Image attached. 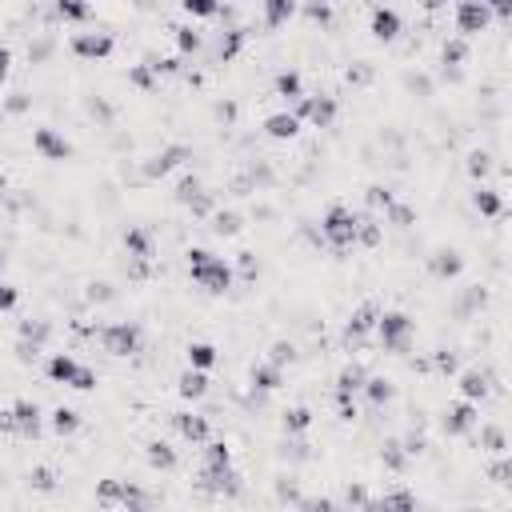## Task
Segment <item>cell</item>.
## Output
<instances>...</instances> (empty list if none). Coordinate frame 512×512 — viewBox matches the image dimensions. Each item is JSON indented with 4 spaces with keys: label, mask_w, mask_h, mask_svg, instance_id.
Returning <instances> with one entry per match:
<instances>
[{
    "label": "cell",
    "mask_w": 512,
    "mask_h": 512,
    "mask_svg": "<svg viewBox=\"0 0 512 512\" xmlns=\"http://www.w3.org/2000/svg\"><path fill=\"white\" fill-rule=\"evenodd\" d=\"M180 260H184V276L188 284L208 296V300H228L236 292V272H232V256H220L216 248L208 244H184L180 248Z\"/></svg>",
    "instance_id": "6da1fadb"
},
{
    "label": "cell",
    "mask_w": 512,
    "mask_h": 512,
    "mask_svg": "<svg viewBox=\"0 0 512 512\" xmlns=\"http://www.w3.org/2000/svg\"><path fill=\"white\" fill-rule=\"evenodd\" d=\"M40 372H44V384L48 388H68V392H80V396H96L104 388V372L88 360H80L76 352L68 348H56L40 360Z\"/></svg>",
    "instance_id": "7a4b0ae2"
},
{
    "label": "cell",
    "mask_w": 512,
    "mask_h": 512,
    "mask_svg": "<svg viewBox=\"0 0 512 512\" xmlns=\"http://www.w3.org/2000/svg\"><path fill=\"white\" fill-rule=\"evenodd\" d=\"M96 348L108 356V360H140L144 348H148V328L132 316H116V320H100L96 328Z\"/></svg>",
    "instance_id": "3957f363"
},
{
    "label": "cell",
    "mask_w": 512,
    "mask_h": 512,
    "mask_svg": "<svg viewBox=\"0 0 512 512\" xmlns=\"http://www.w3.org/2000/svg\"><path fill=\"white\" fill-rule=\"evenodd\" d=\"M356 212H360V208H352L344 196H336V200H328V204L320 208V216H316V228H320L324 248H328L332 256H340V260H348V252H356Z\"/></svg>",
    "instance_id": "277c9868"
},
{
    "label": "cell",
    "mask_w": 512,
    "mask_h": 512,
    "mask_svg": "<svg viewBox=\"0 0 512 512\" xmlns=\"http://www.w3.org/2000/svg\"><path fill=\"white\" fill-rule=\"evenodd\" d=\"M416 316L408 308H380L376 316V328H372V344L380 356H392V360H404L412 348H416Z\"/></svg>",
    "instance_id": "5b68a950"
},
{
    "label": "cell",
    "mask_w": 512,
    "mask_h": 512,
    "mask_svg": "<svg viewBox=\"0 0 512 512\" xmlns=\"http://www.w3.org/2000/svg\"><path fill=\"white\" fill-rule=\"evenodd\" d=\"M196 156H200V152H196L192 140H164L160 148H152V152L140 156L136 172H140V180H144L148 188H156V184H164L168 176H176L180 168L196 164Z\"/></svg>",
    "instance_id": "8992f818"
},
{
    "label": "cell",
    "mask_w": 512,
    "mask_h": 512,
    "mask_svg": "<svg viewBox=\"0 0 512 512\" xmlns=\"http://www.w3.org/2000/svg\"><path fill=\"white\" fill-rule=\"evenodd\" d=\"M212 36H216L212 48H204V56H200L204 68H208V76L220 72V68H228V64H236V60H244L248 48H252V40L260 32H256V24H220Z\"/></svg>",
    "instance_id": "52a82bcc"
},
{
    "label": "cell",
    "mask_w": 512,
    "mask_h": 512,
    "mask_svg": "<svg viewBox=\"0 0 512 512\" xmlns=\"http://www.w3.org/2000/svg\"><path fill=\"white\" fill-rule=\"evenodd\" d=\"M364 24H368V40L376 48H396L404 40V32H408V20H404L400 4H392V0L368 4L364 8Z\"/></svg>",
    "instance_id": "ba28073f"
},
{
    "label": "cell",
    "mask_w": 512,
    "mask_h": 512,
    "mask_svg": "<svg viewBox=\"0 0 512 512\" xmlns=\"http://www.w3.org/2000/svg\"><path fill=\"white\" fill-rule=\"evenodd\" d=\"M64 48H68L80 64H104V60H112V56L120 52V40H116L108 28H100V24H88V28L68 32Z\"/></svg>",
    "instance_id": "9c48e42d"
},
{
    "label": "cell",
    "mask_w": 512,
    "mask_h": 512,
    "mask_svg": "<svg viewBox=\"0 0 512 512\" xmlns=\"http://www.w3.org/2000/svg\"><path fill=\"white\" fill-rule=\"evenodd\" d=\"M420 268H424V276H428L432 284H452V280H460V276L468 272V252H464L460 244L436 240V244L424 248Z\"/></svg>",
    "instance_id": "30bf717a"
},
{
    "label": "cell",
    "mask_w": 512,
    "mask_h": 512,
    "mask_svg": "<svg viewBox=\"0 0 512 512\" xmlns=\"http://www.w3.org/2000/svg\"><path fill=\"white\" fill-rule=\"evenodd\" d=\"M292 112L300 116V124H304V128L332 132V128L340 124V116H344V100H340V96H332V92H304V96L292 104Z\"/></svg>",
    "instance_id": "8fae6325"
},
{
    "label": "cell",
    "mask_w": 512,
    "mask_h": 512,
    "mask_svg": "<svg viewBox=\"0 0 512 512\" xmlns=\"http://www.w3.org/2000/svg\"><path fill=\"white\" fill-rule=\"evenodd\" d=\"M28 144H32V156L44 160V164H72L76 152H80L76 140L64 128H56V124H32Z\"/></svg>",
    "instance_id": "7c38bea8"
},
{
    "label": "cell",
    "mask_w": 512,
    "mask_h": 512,
    "mask_svg": "<svg viewBox=\"0 0 512 512\" xmlns=\"http://www.w3.org/2000/svg\"><path fill=\"white\" fill-rule=\"evenodd\" d=\"M460 176H464L468 184H484V180H492V176H496V184H500V188H508L512 168H508V160H496V152H492V148L472 144V148H464V156H460Z\"/></svg>",
    "instance_id": "4fadbf2b"
},
{
    "label": "cell",
    "mask_w": 512,
    "mask_h": 512,
    "mask_svg": "<svg viewBox=\"0 0 512 512\" xmlns=\"http://www.w3.org/2000/svg\"><path fill=\"white\" fill-rule=\"evenodd\" d=\"M168 428H172V436H176L180 444H188V448H200L208 436H216V420H212L204 408H196V404L172 408V412H168Z\"/></svg>",
    "instance_id": "5bb4252c"
},
{
    "label": "cell",
    "mask_w": 512,
    "mask_h": 512,
    "mask_svg": "<svg viewBox=\"0 0 512 512\" xmlns=\"http://www.w3.org/2000/svg\"><path fill=\"white\" fill-rule=\"evenodd\" d=\"M476 420H480V404H472L464 396H456V400H448V404L436 408V428H440L444 440H468L472 428H476Z\"/></svg>",
    "instance_id": "9a60e30c"
},
{
    "label": "cell",
    "mask_w": 512,
    "mask_h": 512,
    "mask_svg": "<svg viewBox=\"0 0 512 512\" xmlns=\"http://www.w3.org/2000/svg\"><path fill=\"white\" fill-rule=\"evenodd\" d=\"M464 204H468L472 216L484 220V224H496V220L508 216V192H504L500 184H492V180L468 184V188H464Z\"/></svg>",
    "instance_id": "2e32d148"
},
{
    "label": "cell",
    "mask_w": 512,
    "mask_h": 512,
    "mask_svg": "<svg viewBox=\"0 0 512 512\" xmlns=\"http://www.w3.org/2000/svg\"><path fill=\"white\" fill-rule=\"evenodd\" d=\"M8 412H12L16 440L36 448V444L44 440V404H40L36 396H12V400H8Z\"/></svg>",
    "instance_id": "e0dca14e"
},
{
    "label": "cell",
    "mask_w": 512,
    "mask_h": 512,
    "mask_svg": "<svg viewBox=\"0 0 512 512\" xmlns=\"http://www.w3.org/2000/svg\"><path fill=\"white\" fill-rule=\"evenodd\" d=\"M140 468L152 476H172L180 472V448L176 440H168L164 432H152L140 440Z\"/></svg>",
    "instance_id": "ac0fdd59"
},
{
    "label": "cell",
    "mask_w": 512,
    "mask_h": 512,
    "mask_svg": "<svg viewBox=\"0 0 512 512\" xmlns=\"http://www.w3.org/2000/svg\"><path fill=\"white\" fill-rule=\"evenodd\" d=\"M116 244H120V252L132 256V260H156V264H160V236H156V228L144 224V220L124 224L120 236H116ZM164 276H168V272H164ZM168 284H172V280H168Z\"/></svg>",
    "instance_id": "d6986e66"
},
{
    "label": "cell",
    "mask_w": 512,
    "mask_h": 512,
    "mask_svg": "<svg viewBox=\"0 0 512 512\" xmlns=\"http://www.w3.org/2000/svg\"><path fill=\"white\" fill-rule=\"evenodd\" d=\"M256 128H260V136H264L268 144H276V148L300 144V136H304V124H300V116H296L292 108H272V112H264Z\"/></svg>",
    "instance_id": "ffe728a7"
},
{
    "label": "cell",
    "mask_w": 512,
    "mask_h": 512,
    "mask_svg": "<svg viewBox=\"0 0 512 512\" xmlns=\"http://www.w3.org/2000/svg\"><path fill=\"white\" fill-rule=\"evenodd\" d=\"M452 8V28H456V36H464V40H480L484 32H492V12L484 8V0H452L448 4Z\"/></svg>",
    "instance_id": "44dd1931"
},
{
    "label": "cell",
    "mask_w": 512,
    "mask_h": 512,
    "mask_svg": "<svg viewBox=\"0 0 512 512\" xmlns=\"http://www.w3.org/2000/svg\"><path fill=\"white\" fill-rule=\"evenodd\" d=\"M244 388L248 392H264V396H280L288 388V368L256 356V360L244 364Z\"/></svg>",
    "instance_id": "7402d4cb"
},
{
    "label": "cell",
    "mask_w": 512,
    "mask_h": 512,
    "mask_svg": "<svg viewBox=\"0 0 512 512\" xmlns=\"http://www.w3.org/2000/svg\"><path fill=\"white\" fill-rule=\"evenodd\" d=\"M304 92H308V80H304V68L300 64H280L268 76V100H276L280 108H292Z\"/></svg>",
    "instance_id": "603a6c76"
},
{
    "label": "cell",
    "mask_w": 512,
    "mask_h": 512,
    "mask_svg": "<svg viewBox=\"0 0 512 512\" xmlns=\"http://www.w3.org/2000/svg\"><path fill=\"white\" fill-rule=\"evenodd\" d=\"M44 428H48L60 444L80 440V436H84V428H88V412H84V408H76V404H52V408L44 412Z\"/></svg>",
    "instance_id": "cb8c5ba5"
},
{
    "label": "cell",
    "mask_w": 512,
    "mask_h": 512,
    "mask_svg": "<svg viewBox=\"0 0 512 512\" xmlns=\"http://www.w3.org/2000/svg\"><path fill=\"white\" fill-rule=\"evenodd\" d=\"M168 44H172L176 56H184V60H200L204 48H208V28H200V24L184 20V16H176L172 28H168Z\"/></svg>",
    "instance_id": "d4e9b609"
},
{
    "label": "cell",
    "mask_w": 512,
    "mask_h": 512,
    "mask_svg": "<svg viewBox=\"0 0 512 512\" xmlns=\"http://www.w3.org/2000/svg\"><path fill=\"white\" fill-rule=\"evenodd\" d=\"M376 464L384 468V476H408L412 472V456H408V448L400 444V432H380L376 436Z\"/></svg>",
    "instance_id": "484cf974"
},
{
    "label": "cell",
    "mask_w": 512,
    "mask_h": 512,
    "mask_svg": "<svg viewBox=\"0 0 512 512\" xmlns=\"http://www.w3.org/2000/svg\"><path fill=\"white\" fill-rule=\"evenodd\" d=\"M212 372H200V368H180L176 376H172V396L180 400V404H204L208 396H212Z\"/></svg>",
    "instance_id": "4316f807"
},
{
    "label": "cell",
    "mask_w": 512,
    "mask_h": 512,
    "mask_svg": "<svg viewBox=\"0 0 512 512\" xmlns=\"http://www.w3.org/2000/svg\"><path fill=\"white\" fill-rule=\"evenodd\" d=\"M360 400H364V408H372V412H388V408L400 400V380H396L392 372H368V380H364V388H360Z\"/></svg>",
    "instance_id": "83f0119b"
},
{
    "label": "cell",
    "mask_w": 512,
    "mask_h": 512,
    "mask_svg": "<svg viewBox=\"0 0 512 512\" xmlns=\"http://www.w3.org/2000/svg\"><path fill=\"white\" fill-rule=\"evenodd\" d=\"M452 388H456V396H464L472 404L492 400V376L484 364H460V372L452 376Z\"/></svg>",
    "instance_id": "f1b7e54d"
},
{
    "label": "cell",
    "mask_w": 512,
    "mask_h": 512,
    "mask_svg": "<svg viewBox=\"0 0 512 512\" xmlns=\"http://www.w3.org/2000/svg\"><path fill=\"white\" fill-rule=\"evenodd\" d=\"M272 416H276V432H280V436H312V428H316V420H320L308 400L284 404V408H276Z\"/></svg>",
    "instance_id": "f546056e"
},
{
    "label": "cell",
    "mask_w": 512,
    "mask_h": 512,
    "mask_svg": "<svg viewBox=\"0 0 512 512\" xmlns=\"http://www.w3.org/2000/svg\"><path fill=\"white\" fill-rule=\"evenodd\" d=\"M204 232H208L212 240H236V236L248 232V216H244L240 204H220V208L204 220Z\"/></svg>",
    "instance_id": "4dcf8cb0"
},
{
    "label": "cell",
    "mask_w": 512,
    "mask_h": 512,
    "mask_svg": "<svg viewBox=\"0 0 512 512\" xmlns=\"http://www.w3.org/2000/svg\"><path fill=\"white\" fill-rule=\"evenodd\" d=\"M180 356H184L188 368H200V372L224 368V348H220L216 340H208V336H188V340L180 344Z\"/></svg>",
    "instance_id": "1f68e13d"
},
{
    "label": "cell",
    "mask_w": 512,
    "mask_h": 512,
    "mask_svg": "<svg viewBox=\"0 0 512 512\" xmlns=\"http://www.w3.org/2000/svg\"><path fill=\"white\" fill-rule=\"evenodd\" d=\"M232 464H236V448H232V440L224 432H216V436H208L200 444V460H196L200 472H224Z\"/></svg>",
    "instance_id": "d6a6232c"
},
{
    "label": "cell",
    "mask_w": 512,
    "mask_h": 512,
    "mask_svg": "<svg viewBox=\"0 0 512 512\" xmlns=\"http://www.w3.org/2000/svg\"><path fill=\"white\" fill-rule=\"evenodd\" d=\"M340 84L352 88V92H372L380 84V64L372 56H356L340 68Z\"/></svg>",
    "instance_id": "836d02e7"
},
{
    "label": "cell",
    "mask_w": 512,
    "mask_h": 512,
    "mask_svg": "<svg viewBox=\"0 0 512 512\" xmlns=\"http://www.w3.org/2000/svg\"><path fill=\"white\" fill-rule=\"evenodd\" d=\"M12 336L16 340H36V344H56V336H60V328H56V320L52 316H40V312H20V320H16V328H12Z\"/></svg>",
    "instance_id": "e575fe53"
},
{
    "label": "cell",
    "mask_w": 512,
    "mask_h": 512,
    "mask_svg": "<svg viewBox=\"0 0 512 512\" xmlns=\"http://www.w3.org/2000/svg\"><path fill=\"white\" fill-rule=\"evenodd\" d=\"M368 360L364 356H348V360H340V368L332 372V380H328V392H352V396H360V388H364V380H368Z\"/></svg>",
    "instance_id": "d590c367"
},
{
    "label": "cell",
    "mask_w": 512,
    "mask_h": 512,
    "mask_svg": "<svg viewBox=\"0 0 512 512\" xmlns=\"http://www.w3.org/2000/svg\"><path fill=\"white\" fill-rule=\"evenodd\" d=\"M296 20H304L312 32H336L340 28V12H336L332 0H300Z\"/></svg>",
    "instance_id": "8d00e7d4"
},
{
    "label": "cell",
    "mask_w": 512,
    "mask_h": 512,
    "mask_svg": "<svg viewBox=\"0 0 512 512\" xmlns=\"http://www.w3.org/2000/svg\"><path fill=\"white\" fill-rule=\"evenodd\" d=\"M472 448L480 452V456H500V452H508V428L500 424V420H476V428H472Z\"/></svg>",
    "instance_id": "74e56055"
},
{
    "label": "cell",
    "mask_w": 512,
    "mask_h": 512,
    "mask_svg": "<svg viewBox=\"0 0 512 512\" xmlns=\"http://www.w3.org/2000/svg\"><path fill=\"white\" fill-rule=\"evenodd\" d=\"M380 220H384V228H392V232H400V236H412L416 224H420V208H416V200L396 196V200L380 212Z\"/></svg>",
    "instance_id": "f35d334b"
},
{
    "label": "cell",
    "mask_w": 512,
    "mask_h": 512,
    "mask_svg": "<svg viewBox=\"0 0 512 512\" xmlns=\"http://www.w3.org/2000/svg\"><path fill=\"white\" fill-rule=\"evenodd\" d=\"M296 4L300 0H256V20H260V28L272 36V32H280V28H288L292 20H296Z\"/></svg>",
    "instance_id": "ab89813d"
},
{
    "label": "cell",
    "mask_w": 512,
    "mask_h": 512,
    "mask_svg": "<svg viewBox=\"0 0 512 512\" xmlns=\"http://www.w3.org/2000/svg\"><path fill=\"white\" fill-rule=\"evenodd\" d=\"M464 364V348L460 344H432L428 348V368H432V380H452Z\"/></svg>",
    "instance_id": "60d3db41"
},
{
    "label": "cell",
    "mask_w": 512,
    "mask_h": 512,
    "mask_svg": "<svg viewBox=\"0 0 512 512\" xmlns=\"http://www.w3.org/2000/svg\"><path fill=\"white\" fill-rule=\"evenodd\" d=\"M32 108H36V92H32V88L12 84L8 92H0V120H4V124L32 116Z\"/></svg>",
    "instance_id": "b9f144b4"
},
{
    "label": "cell",
    "mask_w": 512,
    "mask_h": 512,
    "mask_svg": "<svg viewBox=\"0 0 512 512\" xmlns=\"http://www.w3.org/2000/svg\"><path fill=\"white\" fill-rule=\"evenodd\" d=\"M120 80H124L128 92H136V96H156V92H160V76H156L144 60H124Z\"/></svg>",
    "instance_id": "7bdbcfd3"
},
{
    "label": "cell",
    "mask_w": 512,
    "mask_h": 512,
    "mask_svg": "<svg viewBox=\"0 0 512 512\" xmlns=\"http://www.w3.org/2000/svg\"><path fill=\"white\" fill-rule=\"evenodd\" d=\"M384 232L388 228H384V220L376 212H364V208L356 212V248L360 252H380L384 248Z\"/></svg>",
    "instance_id": "ee69618b"
},
{
    "label": "cell",
    "mask_w": 512,
    "mask_h": 512,
    "mask_svg": "<svg viewBox=\"0 0 512 512\" xmlns=\"http://www.w3.org/2000/svg\"><path fill=\"white\" fill-rule=\"evenodd\" d=\"M368 508H384V512H412V508H428V500L416 488H384L380 496H372Z\"/></svg>",
    "instance_id": "f6af8a7d"
},
{
    "label": "cell",
    "mask_w": 512,
    "mask_h": 512,
    "mask_svg": "<svg viewBox=\"0 0 512 512\" xmlns=\"http://www.w3.org/2000/svg\"><path fill=\"white\" fill-rule=\"evenodd\" d=\"M52 12L68 28H88L96 24V0H52Z\"/></svg>",
    "instance_id": "bcb514c9"
},
{
    "label": "cell",
    "mask_w": 512,
    "mask_h": 512,
    "mask_svg": "<svg viewBox=\"0 0 512 512\" xmlns=\"http://www.w3.org/2000/svg\"><path fill=\"white\" fill-rule=\"evenodd\" d=\"M472 60V40H464V36H440V44H436V68H464Z\"/></svg>",
    "instance_id": "7dc6e473"
},
{
    "label": "cell",
    "mask_w": 512,
    "mask_h": 512,
    "mask_svg": "<svg viewBox=\"0 0 512 512\" xmlns=\"http://www.w3.org/2000/svg\"><path fill=\"white\" fill-rule=\"evenodd\" d=\"M232 272H236V288H256L264 276V256L256 248H240L232 256Z\"/></svg>",
    "instance_id": "c3c4849f"
},
{
    "label": "cell",
    "mask_w": 512,
    "mask_h": 512,
    "mask_svg": "<svg viewBox=\"0 0 512 512\" xmlns=\"http://www.w3.org/2000/svg\"><path fill=\"white\" fill-rule=\"evenodd\" d=\"M204 184H208V180H204V172H196L192 164H188V168H180V172H176V180H172V192H168V204L184 212V204H188V200H192V196H196V192H200Z\"/></svg>",
    "instance_id": "681fc988"
},
{
    "label": "cell",
    "mask_w": 512,
    "mask_h": 512,
    "mask_svg": "<svg viewBox=\"0 0 512 512\" xmlns=\"http://www.w3.org/2000/svg\"><path fill=\"white\" fill-rule=\"evenodd\" d=\"M484 484H492L504 500H508V492H512V456L508 452H500V456H484Z\"/></svg>",
    "instance_id": "f907efd6"
},
{
    "label": "cell",
    "mask_w": 512,
    "mask_h": 512,
    "mask_svg": "<svg viewBox=\"0 0 512 512\" xmlns=\"http://www.w3.org/2000/svg\"><path fill=\"white\" fill-rule=\"evenodd\" d=\"M396 196H400V188H396V184H388V180H368V184L360 188V208L380 216Z\"/></svg>",
    "instance_id": "816d5d0a"
},
{
    "label": "cell",
    "mask_w": 512,
    "mask_h": 512,
    "mask_svg": "<svg viewBox=\"0 0 512 512\" xmlns=\"http://www.w3.org/2000/svg\"><path fill=\"white\" fill-rule=\"evenodd\" d=\"M220 204H224V200H220V192L204 184V188H200V192H196V196H192V200L184 204V216H188V220H192L196 228H204V220H208V216H212V212H216Z\"/></svg>",
    "instance_id": "f5cc1de1"
},
{
    "label": "cell",
    "mask_w": 512,
    "mask_h": 512,
    "mask_svg": "<svg viewBox=\"0 0 512 512\" xmlns=\"http://www.w3.org/2000/svg\"><path fill=\"white\" fill-rule=\"evenodd\" d=\"M260 356L272 360V364H280V368H296V364H300V344H296L292 336H272Z\"/></svg>",
    "instance_id": "db71d44e"
},
{
    "label": "cell",
    "mask_w": 512,
    "mask_h": 512,
    "mask_svg": "<svg viewBox=\"0 0 512 512\" xmlns=\"http://www.w3.org/2000/svg\"><path fill=\"white\" fill-rule=\"evenodd\" d=\"M220 8H224V0H176V12L192 24H212L220 16Z\"/></svg>",
    "instance_id": "11a10c76"
},
{
    "label": "cell",
    "mask_w": 512,
    "mask_h": 512,
    "mask_svg": "<svg viewBox=\"0 0 512 512\" xmlns=\"http://www.w3.org/2000/svg\"><path fill=\"white\" fill-rule=\"evenodd\" d=\"M328 400H332V412H336L340 424H360L364 420L360 396H352V392H328Z\"/></svg>",
    "instance_id": "9f6ffc18"
},
{
    "label": "cell",
    "mask_w": 512,
    "mask_h": 512,
    "mask_svg": "<svg viewBox=\"0 0 512 512\" xmlns=\"http://www.w3.org/2000/svg\"><path fill=\"white\" fill-rule=\"evenodd\" d=\"M340 508H368L372 504V492H368V480H340V496H336Z\"/></svg>",
    "instance_id": "6f0895ef"
},
{
    "label": "cell",
    "mask_w": 512,
    "mask_h": 512,
    "mask_svg": "<svg viewBox=\"0 0 512 512\" xmlns=\"http://www.w3.org/2000/svg\"><path fill=\"white\" fill-rule=\"evenodd\" d=\"M20 304H24V288H20L16 280L0 276V316H8V312H20Z\"/></svg>",
    "instance_id": "680465c9"
},
{
    "label": "cell",
    "mask_w": 512,
    "mask_h": 512,
    "mask_svg": "<svg viewBox=\"0 0 512 512\" xmlns=\"http://www.w3.org/2000/svg\"><path fill=\"white\" fill-rule=\"evenodd\" d=\"M12 72H16V48L0 36V92L12 84Z\"/></svg>",
    "instance_id": "91938a15"
},
{
    "label": "cell",
    "mask_w": 512,
    "mask_h": 512,
    "mask_svg": "<svg viewBox=\"0 0 512 512\" xmlns=\"http://www.w3.org/2000/svg\"><path fill=\"white\" fill-rule=\"evenodd\" d=\"M484 8L492 12V20H496L500 28H508V24H512V0H484Z\"/></svg>",
    "instance_id": "94428289"
},
{
    "label": "cell",
    "mask_w": 512,
    "mask_h": 512,
    "mask_svg": "<svg viewBox=\"0 0 512 512\" xmlns=\"http://www.w3.org/2000/svg\"><path fill=\"white\" fill-rule=\"evenodd\" d=\"M448 4H452V0H412V8H416L420 16H444Z\"/></svg>",
    "instance_id": "6125c7cd"
},
{
    "label": "cell",
    "mask_w": 512,
    "mask_h": 512,
    "mask_svg": "<svg viewBox=\"0 0 512 512\" xmlns=\"http://www.w3.org/2000/svg\"><path fill=\"white\" fill-rule=\"evenodd\" d=\"M8 272H12V252L0 248V276H8Z\"/></svg>",
    "instance_id": "be15d7a7"
}]
</instances>
